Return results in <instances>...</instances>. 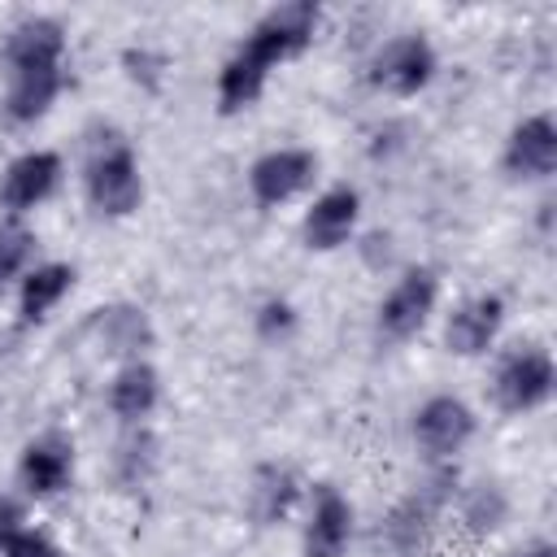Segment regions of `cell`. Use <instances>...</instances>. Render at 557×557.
<instances>
[{
	"label": "cell",
	"mask_w": 557,
	"mask_h": 557,
	"mask_svg": "<svg viewBox=\"0 0 557 557\" xmlns=\"http://www.w3.org/2000/svg\"><path fill=\"white\" fill-rule=\"evenodd\" d=\"M313 22H318V9L305 4V0L274 9V13L252 30V39L226 61V70H222V78H218V100H222V109L235 113V109L252 104V100L261 96V87H265L270 65L283 61V57H292V52H300V48L309 44Z\"/></svg>",
	"instance_id": "obj_1"
},
{
	"label": "cell",
	"mask_w": 557,
	"mask_h": 557,
	"mask_svg": "<svg viewBox=\"0 0 557 557\" xmlns=\"http://www.w3.org/2000/svg\"><path fill=\"white\" fill-rule=\"evenodd\" d=\"M87 196L100 213H131L139 205V170H135V157L126 144H104L87 170Z\"/></svg>",
	"instance_id": "obj_2"
},
{
	"label": "cell",
	"mask_w": 557,
	"mask_h": 557,
	"mask_svg": "<svg viewBox=\"0 0 557 557\" xmlns=\"http://www.w3.org/2000/svg\"><path fill=\"white\" fill-rule=\"evenodd\" d=\"M553 392V361L544 352H513L496 374V400L505 409H535Z\"/></svg>",
	"instance_id": "obj_3"
},
{
	"label": "cell",
	"mask_w": 557,
	"mask_h": 557,
	"mask_svg": "<svg viewBox=\"0 0 557 557\" xmlns=\"http://www.w3.org/2000/svg\"><path fill=\"white\" fill-rule=\"evenodd\" d=\"M431 70H435V57H431V44L422 35H400L374 57V83H383L400 96L418 91L431 78Z\"/></svg>",
	"instance_id": "obj_4"
},
{
	"label": "cell",
	"mask_w": 557,
	"mask_h": 557,
	"mask_svg": "<svg viewBox=\"0 0 557 557\" xmlns=\"http://www.w3.org/2000/svg\"><path fill=\"white\" fill-rule=\"evenodd\" d=\"M431 305H435V274H431V270H409V274L396 283V292L383 300L379 326H383L392 339H405V335H413V331L426 322Z\"/></svg>",
	"instance_id": "obj_5"
},
{
	"label": "cell",
	"mask_w": 557,
	"mask_h": 557,
	"mask_svg": "<svg viewBox=\"0 0 557 557\" xmlns=\"http://www.w3.org/2000/svg\"><path fill=\"white\" fill-rule=\"evenodd\" d=\"M470 431H474V418H470V409H466L461 400H453V396L426 400V405L418 409V422H413V435H418V444H422L431 457L457 453V448L470 440Z\"/></svg>",
	"instance_id": "obj_6"
},
{
	"label": "cell",
	"mask_w": 557,
	"mask_h": 557,
	"mask_svg": "<svg viewBox=\"0 0 557 557\" xmlns=\"http://www.w3.org/2000/svg\"><path fill=\"white\" fill-rule=\"evenodd\" d=\"M309 178H313V157L300 152V148H283V152H270V157H261L252 165V196L261 205H283Z\"/></svg>",
	"instance_id": "obj_7"
},
{
	"label": "cell",
	"mask_w": 557,
	"mask_h": 557,
	"mask_svg": "<svg viewBox=\"0 0 557 557\" xmlns=\"http://www.w3.org/2000/svg\"><path fill=\"white\" fill-rule=\"evenodd\" d=\"M61 87V61H26L13 65V87H9V117L13 122H35Z\"/></svg>",
	"instance_id": "obj_8"
},
{
	"label": "cell",
	"mask_w": 557,
	"mask_h": 557,
	"mask_svg": "<svg viewBox=\"0 0 557 557\" xmlns=\"http://www.w3.org/2000/svg\"><path fill=\"white\" fill-rule=\"evenodd\" d=\"M57 178H61V157L57 152H26L22 161L9 165L0 200H4V209H30L57 187Z\"/></svg>",
	"instance_id": "obj_9"
},
{
	"label": "cell",
	"mask_w": 557,
	"mask_h": 557,
	"mask_svg": "<svg viewBox=\"0 0 557 557\" xmlns=\"http://www.w3.org/2000/svg\"><path fill=\"white\" fill-rule=\"evenodd\" d=\"M505 165L509 174L518 178H540L557 165V126L548 117H531L513 131L509 139V152H505Z\"/></svg>",
	"instance_id": "obj_10"
},
{
	"label": "cell",
	"mask_w": 557,
	"mask_h": 557,
	"mask_svg": "<svg viewBox=\"0 0 557 557\" xmlns=\"http://www.w3.org/2000/svg\"><path fill=\"white\" fill-rule=\"evenodd\" d=\"M65 479H70V440L44 435V440H35L22 453V483H26V492L52 496V492L65 487Z\"/></svg>",
	"instance_id": "obj_11"
},
{
	"label": "cell",
	"mask_w": 557,
	"mask_h": 557,
	"mask_svg": "<svg viewBox=\"0 0 557 557\" xmlns=\"http://www.w3.org/2000/svg\"><path fill=\"white\" fill-rule=\"evenodd\" d=\"M348 531H352V509L339 492H322L318 496V509H313V522L305 531V557H339L344 544H348Z\"/></svg>",
	"instance_id": "obj_12"
},
{
	"label": "cell",
	"mask_w": 557,
	"mask_h": 557,
	"mask_svg": "<svg viewBox=\"0 0 557 557\" xmlns=\"http://www.w3.org/2000/svg\"><path fill=\"white\" fill-rule=\"evenodd\" d=\"M352 222H357V191H352V187H335V191H326V196L309 209V218H305V239H309L313 248H335V244L348 239Z\"/></svg>",
	"instance_id": "obj_13"
},
{
	"label": "cell",
	"mask_w": 557,
	"mask_h": 557,
	"mask_svg": "<svg viewBox=\"0 0 557 557\" xmlns=\"http://www.w3.org/2000/svg\"><path fill=\"white\" fill-rule=\"evenodd\" d=\"M448 483H453V474H440V479H431L418 496H409L396 513H392V522H387V535H392V544L396 548H405V553H413L418 544H422V531H426V522H431V513L444 505V496H448Z\"/></svg>",
	"instance_id": "obj_14"
},
{
	"label": "cell",
	"mask_w": 557,
	"mask_h": 557,
	"mask_svg": "<svg viewBox=\"0 0 557 557\" xmlns=\"http://www.w3.org/2000/svg\"><path fill=\"white\" fill-rule=\"evenodd\" d=\"M496 326H500V300L496 296H479V300H466L457 313H453V322H448V348L453 352H483L487 344H492V335H496Z\"/></svg>",
	"instance_id": "obj_15"
},
{
	"label": "cell",
	"mask_w": 557,
	"mask_h": 557,
	"mask_svg": "<svg viewBox=\"0 0 557 557\" xmlns=\"http://www.w3.org/2000/svg\"><path fill=\"white\" fill-rule=\"evenodd\" d=\"M109 405H113V413L126 418V422L144 418V413L157 405V374H152L148 366H139V361L126 366V370L117 374L113 392H109Z\"/></svg>",
	"instance_id": "obj_16"
},
{
	"label": "cell",
	"mask_w": 557,
	"mask_h": 557,
	"mask_svg": "<svg viewBox=\"0 0 557 557\" xmlns=\"http://www.w3.org/2000/svg\"><path fill=\"white\" fill-rule=\"evenodd\" d=\"M70 278H74L70 265H39V270L22 283V318H26V322H39V318L70 292Z\"/></svg>",
	"instance_id": "obj_17"
},
{
	"label": "cell",
	"mask_w": 557,
	"mask_h": 557,
	"mask_svg": "<svg viewBox=\"0 0 557 557\" xmlns=\"http://www.w3.org/2000/svg\"><path fill=\"white\" fill-rule=\"evenodd\" d=\"M100 335H104L109 352H135L148 339V322L139 309H109L100 318Z\"/></svg>",
	"instance_id": "obj_18"
},
{
	"label": "cell",
	"mask_w": 557,
	"mask_h": 557,
	"mask_svg": "<svg viewBox=\"0 0 557 557\" xmlns=\"http://www.w3.org/2000/svg\"><path fill=\"white\" fill-rule=\"evenodd\" d=\"M296 500V479L287 474V470H261V479H257V513L265 518V522H274L278 513H287V505Z\"/></svg>",
	"instance_id": "obj_19"
},
{
	"label": "cell",
	"mask_w": 557,
	"mask_h": 557,
	"mask_svg": "<svg viewBox=\"0 0 557 557\" xmlns=\"http://www.w3.org/2000/svg\"><path fill=\"white\" fill-rule=\"evenodd\" d=\"M30 248H35L30 231H22V226H0V287L26 265Z\"/></svg>",
	"instance_id": "obj_20"
},
{
	"label": "cell",
	"mask_w": 557,
	"mask_h": 557,
	"mask_svg": "<svg viewBox=\"0 0 557 557\" xmlns=\"http://www.w3.org/2000/svg\"><path fill=\"white\" fill-rule=\"evenodd\" d=\"M500 513H505V500H500V492H492V487H483V492H474V500H470V509H466V522H474L479 531L487 527H496L500 522Z\"/></svg>",
	"instance_id": "obj_21"
},
{
	"label": "cell",
	"mask_w": 557,
	"mask_h": 557,
	"mask_svg": "<svg viewBox=\"0 0 557 557\" xmlns=\"http://www.w3.org/2000/svg\"><path fill=\"white\" fill-rule=\"evenodd\" d=\"M4 557H57V548L44 540V535H30V531H17L9 544H4Z\"/></svg>",
	"instance_id": "obj_22"
},
{
	"label": "cell",
	"mask_w": 557,
	"mask_h": 557,
	"mask_svg": "<svg viewBox=\"0 0 557 557\" xmlns=\"http://www.w3.org/2000/svg\"><path fill=\"white\" fill-rule=\"evenodd\" d=\"M22 531V509L13 500H0V548Z\"/></svg>",
	"instance_id": "obj_23"
},
{
	"label": "cell",
	"mask_w": 557,
	"mask_h": 557,
	"mask_svg": "<svg viewBox=\"0 0 557 557\" xmlns=\"http://www.w3.org/2000/svg\"><path fill=\"white\" fill-rule=\"evenodd\" d=\"M292 326V309L287 305H265L261 309V331L274 335V331H287Z\"/></svg>",
	"instance_id": "obj_24"
},
{
	"label": "cell",
	"mask_w": 557,
	"mask_h": 557,
	"mask_svg": "<svg viewBox=\"0 0 557 557\" xmlns=\"http://www.w3.org/2000/svg\"><path fill=\"white\" fill-rule=\"evenodd\" d=\"M522 557H553V548H531V553H522Z\"/></svg>",
	"instance_id": "obj_25"
}]
</instances>
